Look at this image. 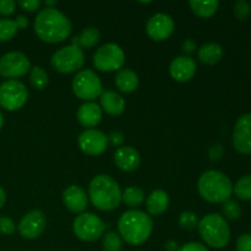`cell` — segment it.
I'll use <instances>...</instances> for the list:
<instances>
[{"instance_id":"cell-20","label":"cell","mask_w":251,"mask_h":251,"mask_svg":"<svg viewBox=\"0 0 251 251\" xmlns=\"http://www.w3.org/2000/svg\"><path fill=\"white\" fill-rule=\"evenodd\" d=\"M100 108L109 115H120L125 109V100L119 93L104 91L100 97Z\"/></svg>"},{"instance_id":"cell-24","label":"cell","mask_w":251,"mask_h":251,"mask_svg":"<svg viewBox=\"0 0 251 251\" xmlns=\"http://www.w3.org/2000/svg\"><path fill=\"white\" fill-rule=\"evenodd\" d=\"M100 39V31L95 27H87L82 31V33L77 37H74L71 39V44L73 46L78 47V48H86L90 49L93 48L98 44Z\"/></svg>"},{"instance_id":"cell-37","label":"cell","mask_w":251,"mask_h":251,"mask_svg":"<svg viewBox=\"0 0 251 251\" xmlns=\"http://www.w3.org/2000/svg\"><path fill=\"white\" fill-rule=\"evenodd\" d=\"M238 251H251V234H243L237 240Z\"/></svg>"},{"instance_id":"cell-45","label":"cell","mask_w":251,"mask_h":251,"mask_svg":"<svg viewBox=\"0 0 251 251\" xmlns=\"http://www.w3.org/2000/svg\"><path fill=\"white\" fill-rule=\"evenodd\" d=\"M2 125H4V117H2V114L0 113V129L2 127Z\"/></svg>"},{"instance_id":"cell-29","label":"cell","mask_w":251,"mask_h":251,"mask_svg":"<svg viewBox=\"0 0 251 251\" xmlns=\"http://www.w3.org/2000/svg\"><path fill=\"white\" fill-rule=\"evenodd\" d=\"M29 81L37 90H43L48 85V75L41 66H34L29 74Z\"/></svg>"},{"instance_id":"cell-26","label":"cell","mask_w":251,"mask_h":251,"mask_svg":"<svg viewBox=\"0 0 251 251\" xmlns=\"http://www.w3.org/2000/svg\"><path fill=\"white\" fill-rule=\"evenodd\" d=\"M122 201L129 207H139L145 201V191L137 186H129L122 193Z\"/></svg>"},{"instance_id":"cell-40","label":"cell","mask_w":251,"mask_h":251,"mask_svg":"<svg viewBox=\"0 0 251 251\" xmlns=\"http://www.w3.org/2000/svg\"><path fill=\"white\" fill-rule=\"evenodd\" d=\"M223 152H225V150L221 145H215L210 149V158L212 161H218L223 156Z\"/></svg>"},{"instance_id":"cell-18","label":"cell","mask_w":251,"mask_h":251,"mask_svg":"<svg viewBox=\"0 0 251 251\" xmlns=\"http://www.w3.org/2000/svg\"><path fill=\"white\" fill-rule=\"evenodd\" d=\"M114 162L119 169L124 172H132L139 168L141 163L140 153L131 146H123L115 151Z\"/></svg>"},{"instance_id":"cell-14","label":"cell","mask_w":251,"mask_h":251,"mask_svg":"<svg viewBox=\"0 0 251 251\" xmlns=\"http://www.w3.org/2000/svg\"><path fill=\"white\" fill-rule=\"evenodd\" d=\"M146 32L156 42L169 38L174 32V21L169 15L156 14L147 21Z\"/></svg>"},{"instance_id":"cell-11","label":"cell","mask_w":251,"mask_h":251,"mask_svg":"<svg viewBox=\"0 0 251 251\" xmlns=\"http://www.w3.org/2000/svg\"><path fill=\"white\" fill-rule=\"evenodd\" d=\"M31 69L28 58L20 51H10L0 58V75L6 78H16L26 75Z\"/></svg>"},{"instance_id":"cell-25","label":"cell","mask_w":251,"mask_h":251,"mask_svg":"<svg viewBox=\"0 0 251 251\" xmlns=\"http://www.w3.org/2000/svg\"><path fill=\"white\" fill-rule=\"evenodd\" d=\"M189 5H190V9L193 10L194 14L200 17H203V19H208V17L213 16L216 14L218 6H220V2L217 0H211V1L191 0Z\"/></svg>"},{"instance_id":"cell-32","label":"cell","mask_w":251,"mask_h":251,"mask_svg":"<svg viewBox=\"0 0 251 251\" xmlns=\"http://www.w3.org/2000/svg\"><path fill=\"white\" fill-rule=\"evenodd\" d=\"M198 217H196L195 213L190 212V211H185L179 217V226L186 230L194 229L195 227H198Z\"/></svg>"},{"instance_id":"cell-5","label":"cell","mask_w":251,"mask_h":251,"mask_svg":"<svg viewBox=\"0 0 251 251\" xmlns=\"http://www.w3.org/2000/svg\"><path fill=\"white\" fill-rule=\"evenodd\" d=\"M198 227L203 242L215 249H222L229 243L230 228L223 216L218 213L206 215Z\"/></svg>"},{"instance_id":"cell-33","label":"cell","mask_w":251,"mask_h":251,"mask_svg":"<svg viewBox=\"0 0 251 251\" xmlns=\"http://www.w3.org/2000/svg\"><path fill=\"white\" fill-rule=\"evenodd\" d=\"M234 16L240 21H244L251 14V6L244 0H238L234 4Z\"/></svg>"},{"instance_id":"cell-16","label":"cell","mask_w":251,"mask_h":251,"mask_svg":"<svg viewBox=\"0 0 251 251\" xmlns=\"http://www.w3.org/2000/svg\"><path fill=\"white\" fill-rule=\"evenodd\" d=\"M171 76L178 82H188L196 73V63L188 55H181L174 59L169 66Z\"/></svg>"},{"instance_id":"cell-36","label":"cell","mask_w":251,"mask_h":251,"mask_svg":"<svg viewBox=\"0 0 251 251\" xmlns=\"http://www.w3.org/2000/svg\"><path fill=\"white\" fill-rule=\"evenodd\" d=\"M16 2L14 0H0V15L9 16L15 11Z\"/></svg>"},{"instance_id":"cell-1","label":"cell","mask_w":251,"mask_h":251,"mask_svg":"<svg viewBox=\"0 0 251 251\" xmlns=\"http://www.w3.org/2000/svg\"><path fill=\"white\" fill-rule=\"evenodd\" d=\"M34 32L46 43H60L71 33V22L54 7L41 10L34 19Z\"/></svg>"},{"instance_id":"cell-27","label":"cell","mask_w":251,"mask_h":251,"mask_svg":"<svg viewBox=\"0 0 251 251\" xmlns=\"http://www.w3.org/2000/svg\"><path fill=\"white\" fill-rule=\"evenodd\" d=\"M235 196L239 200L250 201L251 200V176H245L240 178L233 186Z\"/></svg>"},{"instance_id":"cell-4","label":"cell","mask_w":251,"mask_h":251,"mask_svg":"<svg viewBox=\"0 0 251 251\" xmlns=\"http://www.w3.org/2000/svg\"><path fill=\"white\" fill-rule=\"evenodd\" d=\"M198 189L201 198L211 203L226 202L233 193L230 179L218 171L205 172L199 179Z\"/></svg>"},{"instance_id":"cell-19","label":"cell","mask_w":251,"mask_h":251,"mask_svg":"<svg viewBox=\"0 0 251 251\" xmlns=\"http://www.w3.org/2000/svg\"><path fill=\"white\" fill-rule=\"evenodd\" d=\"M102 108L95 102H86L77 110L78 123L85 127L97 126L102 120Z\"/></svg>"},{"instance_id":"cell-21","label":"cell","mask_w":251,"mask_h":251,"mask_svg":"<svg viewBox=\"0 0 251 251\" xmlns=\"http://www.w3.org/2000/svg\"><path fill=\"white\" fill-rule=\"evenodd\" d=\"M115 86L124 93H131L139 87V76L130 69H122L115 76Z\"/></svg>"},{"instance_id":"cell-6","label":"cell","mask_w":251,"mask_h":251,"mask_svg":"<svg viewBox=\"0 0 251 251\" xmlns=\"http://www.w3.org/2000/svg\"><path fill=\"white\" fill-rule=\"evenodd\" d=\"M50 64L56 71L61 74L76 73L85 64V55L82 49L70 44L56 50L51 55Z\"/></svg>"},{"instance_id":"cell-43","label":"cell","mask_w":251,"mask_h":251,"mask_svg":"<svg viewBox=\"0 0 251 251\" xmlns=\"http://www.w3.org/2000/svg\"><path fill=\"white\" fill-rule=\"evenodd\" d=\"M166 249L168 251H178V244L174 240H169L166 244Z\"/></svg>"},{"instance_id":"cell-41","label":"cell","mask_w":251,"mask_h":251,"mask_svg":"<svg viewBox=\"0 0 251 251\" xmlns=\"http://www.w3.org/2000/svg\"><path fill=\"white\" fill-rule=\"evenodd\" d=\"M195 49H196V43L193 41V39L189 38V39H186V41L183 43V51H184V53L191 54V53H194V51H195Z\"/></svg>"},{"instance_id":"cell-30","label":"cell","mask_w":251,"mask_h":251,"mask_svg":"<svg viewBox=\"0 0 251 251\" xmlns=\"http://www.w3.org/2000/svg\"><path fill=\"white\" fill-rule=\"evenodd\" d=\"M102 245L104 251H120L123 248L122 238L115 232H107L103 237Z\"/></svg>"},{"instance_id":"cell-28","label":"cell","mask_w":251,"mask_h":251,"mask_svg":"<svg viewBox=\"0 0 251 251\" xmlns=\"http://www.w3.org/2000/svg\"><path fill=\"white\" fill-rule=\"evenodd\" d=\"M19 28L14 20L1 19L0 20V42H7L15 37Z\"/></svg>"},{"instance_id":"cell-31","label":"cell","mask_w":251,"mask_h":251,"mask_svg":"<svg viewBox=\"0 0 251 251\" xmlns=\"http://www.w3.org/2000/svg\"><path fill=\"white\" fill-rule=\"evenodd\" d=\"M222 212L226 218H228V220L230 221H235L240 217V215H242V208H240L239 203L229 199V200H227L226 202H223Z\"/></svg>"},{"instance_id":"cell-13","label":"cell","mask_w":251,"mask_h":251,"mask_svg":"<svg viewBox=\"0 0 251 251\" xmlns=\"http://www.w3.org/2000/svg\"><path fill=\"white\" fill-rule=\"evenodd\" d=\"M78 147L88 156L102 154L108 147V137L102 131L88 129L78 136Z\"/></svg>"},{"instance_id":"cell-15","label":"cell","mask_w":251,"mask_h":251,"mask_svg":"<svg viewBox=\"0 0 251 251\" xmlns=\"http://www.w3.org/2000/svg\"><path fill=\"white\" fill-rule=\"evenodd\" d=\"M233 145L239 153H251V113L238 119L233 131Z\"/></svg>"},{"instance_id":"cell-39","label":"cell","mask_w":251,"mask_h":251,"mask_svg":"<svg viewBox=\"0 0 251 251\" xmlns=\"http://www.w3.org/2000/svg\"><path fill=\"white\" fill-rule=\"evenodd\" d=\"M108 137V142H110L114 146H120L124 142V135L120 131H114L109 135Z\"/></svg>"},{"instance_id":"cell-8","label":"cell","mask_w":251,"mask_h":251,"mask_svg":"<svg viewBox=\"0 0 251 251\" xmlns=\"http://www.w3.org/2000/svg\"><path fill=\"white\" fill-rule=\"evenodd\" d=\"M73 91L80 100H93L102 95V82L95 71L87 69L76 74L73 80Z\"/></svg>"},{"instance_id":"cell-3","label":"cell","mask_w":251,"mask_h":251,"mask_svg":"<svg viewBox=\"0 0 251 251\" xmlns=\"http://www.w3.org/2000/svg\"><path fill=\"white\" fill-rule=\"evenodd\" d=\"M88 196L96 208L100 211H112L122 202L120 186L112 176L100 174L91 180Z\"/></svg>"},{"instance_id":"cell-23","label":"cell","mask_w":251,"mask_h":251,"mask_svg":"<svg viewBox=\"0 0 251 251\" xmlns=\"http://www.w3.org/2000/svg\"><path fill=\"white\" fill-rule=\"evenodd\" d=\"M199 60L206 65H215L222 59L223 48L217 43H207L203 44L199 49Z\"/></svg>"},{"instance_id":"cell-2","label":"cell","mask_w":251,"mask_h":251,"mask_svg":"<svg viewBox=\"0 0 251 251\" xmlns=\"http://www.w3.org/2000/svg\"><path fill=\"white\" fill-rule=\"evenodd\" d=\"M153 229V222L149 215L139 210L126 211L118 222V230L123 239L130 245H141Z\"/></svg>"},{"instance_id":"cell-42","label":"cell","mask_w":251,"mask_h":251,"mask_svg":"<svg viewBox=\"0 0 251 251\" xmlns=\"http://www.w3.org/2000/svg\"><path fill=\"white\" fill-rule=\"evenodd\" d=\"M14 21H15V24H16L17 28L19 29H24L28 26V20H27L26 16H22V15L17 16Z\"/></svg>"},{"instance_id":"cell-10","label":"cell","mask_w":251,"mask_h":251,"mask_svg":"<svg viewBox=\"0 0 251 251\" xmlns=\"http://www.w3.org/2000/svg\"><path fill=\"white\" fill-rule=\"evenodd\" d=\"M28 98L26 86L17 80H7L0 85V107L14 112L24 107Z\"/></svg>"},{"instance_id":"cell-44","label":"cell","mask_w":251,"mask_h":251,"mask_svg":"<svg viewBox=\"0 0 251 251\" xmlns=\"http://www.w3.org/2000/svg\"><path fill=\"white\" fill-rule=\"evenodd\" d=\"M5 201H6V194H5L4 189L0 186V208L5 205Z\"/></svg>"},{"instance_id":"cell-38","label":"cell","mask_w":251,"mask_h":251,"mask_svg":"<svg viewBox=\"0 0 251 251\" xmlns=\"http://www.w3.org/2000/svg\"><path fill=\"white\" fill-rule=\"evenodd\" d=\"M178 251H208V249L200 243H188V244L179 248Z\"/></svg>"},{"instance_id":"cell-34","label":"cell","mask_w":251,"mask_h":251,"mask_svg":"<svg viewBox=\"0 0 251 251\" xmlns=\"http://www.w3.org/2000/svg\"><path fill=\"white\" fill-rule=\"evenodd\" d=\"M16 230V225L14 221L9 217H0V233L4 235H11L14 234Z\"/></svg>"},{"instance_id":"cell-17","label":"cell","mask_w":251,"mask_h":251,"mask_svg":"<svg viewBox=\"0 0 251 251\" xmlns=\"http://www.w3.org/2000/svg\"><path fill=\"white\" fill-rule=\"evenodd\" d=\"M63 201L66 208L74 213H83L88 205L86 191L77 185H71L64 190Z\"/></svg>"},{"instance_id":"cell-7","label":"cell","mask_w":251,"mask_h":251,"mask_svg":"<svg viewBox=\"0 0 251 251\" xmlns=\"http://www.w3.org/2000/svg\"><path fill=\"white\" fill-rule=\"evenodd\" d=\"M125 54L115 43H107L100 47L93 55V65L104 73L120 70L124 66Z\"/></svg>"},{"instance_id":"cell-22","label":"cell","mask_w":251,"mask_h":251,"mask_svg":"<svg viewBox=\"0 0 251 251\" xmlns=\"http://www.w3.org/2000/svg\"><path fill=\"white\" fill-rule=\"evenodd\" d=\"M169 198L168 194L163 190H154L150 194L146 200L147 211L152 216L162 215L168 208Z\"/></svg>"},{"instance_id":"cell-12","label":"cell","mask_w":251,"mask_h":251,"mask_svg":"<svg viewBox=\"0 0 251 251\" xmlns=\"http://www.w3.org/2000/svg\"><path fill=\"white\" fill-rule=\"evenodd\" d=\"M46 226L47 220L44 213L39 210H33L21 218L17 229L25 239H36L43 233Z\"/></svg>"},{"instance_id":"cell-9","label":"cell","mask_w":251,"mask_h":251,"mask_svg":"<svg viewBox=\"0 0 251 251\" xmlns=\"http://www.w3.org/2000/svg\"><path fill=\"white\" fill-rule=\"evenodd\" d=\"M74 233L83 242H96L103 235L105 225L98 216L91 212H83L74 221Z\"/></svg>"},{"instance_id":"cell-35","label":"cell","mask_w":251,"mask_h":251,"mask_svg":"<svg viewBox=\"0 0 251 251\" xmlns=\"http://www.w3.org/2000/svg\"><path fill=\"white\" fill-rule=\"evenodd\" d=\"M42 2L39 0H20L17 1V5H19L21 9H24L25 11H28V12H33L36 10L39 9Z\"/></svg>"},{"instance_id":"cell-46","label":"cell","mask_w":251,"mask_h":251,"mask_svg":"<svg viewBox=\"0 0 251 251\" xmlns=\"http://www.w3.org/2000/svg\"><path fill=\"white\" fill-rule=\"evenodd\" d=\"M44 4H46L47 7H49V6H50V5H55L56 1H46V2H44Z\"/></svg>"}]
</instances>
